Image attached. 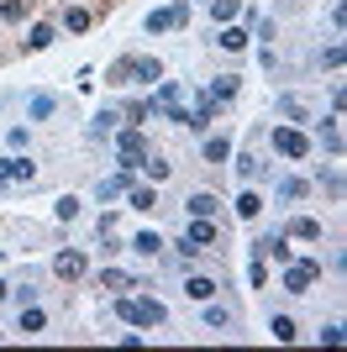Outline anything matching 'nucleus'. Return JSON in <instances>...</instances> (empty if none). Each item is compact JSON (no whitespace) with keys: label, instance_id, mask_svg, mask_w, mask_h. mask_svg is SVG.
<instances>
[{"label":"nucleus","instance_id":"28","mask_svg":"<svg viewBox=\"0 0 347 352\" xmlns=\"http://www.w3.org/2000/svg\"><path fill=\"white\" fill-rule=\"evenodd\" d=\"M321 147H326V153H342V126H337V121L321 126Z\"/></svg>","mask_w":347,"mask_h":352},{"label":"nucleus","instance_id":"25","mask_svg":"<svg viewBox=\"0 0 347 352\" xmlns=\"http://www.w3.org/2000/svg\"><path fill=\"white\" fill-rule=\"evenodd\" d=\"M269 331H274V342H295V337H300L289 316H274V321H269Z\"/></svg>","mask_w":347,"mask_h":352},{"label":"nucleus","instance_id":"9","mask_svg":"<svg viewBox=\"0 0 347 352\" xmlns=\"http://www.w3.org/2000/svg\"><path fill=\"white\" fill-rule=\"evenodd\" d=\"M253 258H279V263H289V242H284V232H269V236H258L253 242Z\"/></svg>","mask_w":347,"mask_h":352},{"label":"nucleus","instance_id":"3","mask_svg":"<svg viewBox=\"0 0 347 352\" xmlns=\"http://www.w3.org/2000/svg\"><path fill=\"white\" fill-rule=\"evenodd\" d=\"M116 158H121V168H143L147 158V137L132 126V132H116Z\"/></svg>","mask_w":347,"mask_h":352},{"label":"nucleus","instance_id":"21","mask_svg":"<svg viewBox=\"0 0 347 352\" xmlns=\"http://www.w3.org/2000/svg\"><path fill=\"white\" fill-rule=\"evenodd\" d=\"M116 121H121V116H116V111H101V116L90 121V137H95V142H105V137L116 132Z\"/></svg>","mask_w":347,"mask_h":352},{"label":"nucleus","instance_id":"13","mask_svg":"<svg viewBox=\"0 0 347 352\" xmlns=\"http://www.w3.org/2000/svg\"><path fill=\"white\" fill-rule=\"evenodd\" d=\"M284 236H300V242H321V221H316V216H295Z\"/></svg>","mask_w":347,"mask_h":352},{"label":"nucleus","instance_id":"33","mask_svg":"<svg viewBox=\"0 0 347 352\" xmlns=\"http://www.w3.org/2000/svg\"><path fill=\"white\" fill-rule=\"evenodd\" d=\"M143 168H147V179H153V184H158V179H169V163H163V158H143Z\"/></svg>","mask_w":347,"mask_h":352},{"label":"nucleus","instance_id":"37","mask_svg":"<svg viewBox=\"0 0 347 352\" xmlns=\"http://www.w3.org/2000/svg\"><path fill=\"white\" fill-rule=\"evenodd\" d=\"M127 121H132V126H137V121H147V100H132V105H127Z\"/></svg>","mask_w":347,"mask_h":352},{"label":"nucleus","instance_id":"27","mask_svg":"<svg viewBox=\"0 0 347 352\" xmlns=\"http://www.w3.org/2000/svg\"><path fill=\"white\" fill-rule=\"evenodd\" d=\"M237 11H242V0H211V16H216V21H237Z\"/></svg>","mask_w":347,"mask_h":352},{"label":"nucleus","instance_id":"8","mask_svg":"<svg viewBox=\"0 0 347 352\" xmlns=\"http://www.w3.org/2000/svg\"><path fill=\"white\" fill-rule=\"evenodd\" d=\"M32 184L37 179V168H32V158H0V184Z\"/></svg>","mask_w":347,"mask_h":352},{"label":"nucleus","instance_id":"35","mask_svg":"<svg viewBox=\"0 0 347 352\" xmlns=\"http://www.w3.org/2000/svg\"><path fill=\"white\" fill-rule=\"evenodd\" d=\"M21 11H27L21 0H0V16H6V21H21Z\"/></svg>","mask_w":347,"mask_h":352},{"label":"nucleus","instance_id":"30","mask_svg":"<svg viewBox=\"0 0 347 352\" xmlns=\"http://www.w3.org/2000/svg\"><path fill=\"white\" fill-rule=\"evenodd\" d=\"M237 174H242V179H258V174H263V163L253 158V153H237Z\"/></svg>","mask_w":347,"mask_h":352},{"label":"nucleus","instance_id":"12","mask_svg":"<svg viewBox=\"0 0 347 352\" xmlns=\"http://www.w3.org/2000/svg\"><path fill=\"white\" fill-rule=\"evenodd\" d=\"M185 210H189V216H216V210H221V200H216L211 190H195V195L185 200Z\"/></svg>","mask_w":347,"mask_h":352},{"label":"nucleus","instance_id":"39","mask_svg":"<svg viewBox=\"0 0 347 352\" xmlns=\"http://www.w3.org/2000/svg\"><path fill=\"white\" fill-rule=\"evenodd\" d=\"M63 6H69V0H63Z\"/></svg>","mask_w":347,"mask_h":352},{"label":"nucleus","instance_id":"15","mask_svg":"<svg viewBox=\"0 0 347 352\" xmlns=\"http://www.w3.org/2000/svg\"><path fill=\"white\" fill-rule=\"evenodd\" d=\"M53 111H58V95H32V100H27V116L32 121H48Z\"/></svg>","mask_w":347,"mask_h":352},{"label":"nucleus","instance_id":"18","mask_svg":"<svg viewBox=\"0 0 347 352\" xmlns=\"http://www.w3.org/2000/svg\"><path fill=\"white\" fill-rule=\"evenodd\" d=\"M132 252H143V258H158V252H163L158 232H137V236H132Z\"/></svg>","mask_w":347,"mask_h":352},{"label":"nucleus","instance_id":"4","mask_svg":"<svg viewBox=\"0 0 347 352\" xmlns=\"http://www.w3.org/2000/svg\"><path fill=\"white\" fill-rule=\"evenodd\" d=\"M321 279V263L305 258V263H284V289L289 294H311V284Z\"/></svg>","mask_w":347,"mask_h":352},{"label":"nucleus","instance_id":"19","mask_svg":"<svg viewBox=\"0 0 347 352\" xmlns=\"http://www.w3.org/2000/svg\"><path fill=\"white\" fill-rule=\"evenodd\" d=\"M231 95H237V74H216V85H211V100L227 105Z\"/></svg>","mask_w":347,"mask_h":352},{"label":"nucleus","instance_id":"6","mask_svg":"<svg viewBox=\"0 0 347 352\" xmlns=\"http://www.w3.org/2000/svg\"><path fill=\"white\" fill-rule=\"evenodd\" d=\"M274 153H284V158H305V153H311V137L295 132V126H274Z\"/></svg>","mask_w":347,"mask_h":352},{"label":"nucleus","instance_id":"5","mask_svg":"<svg viewBox=\"0 0 347 352\" xmlns=\"http://www.w3.org/2000/svg\"><path fill=\"white\" fill-rule=\"evenodd\" d=\"M211 242H216V226H211V216H189L185 236H179V252H200V248H211Z\"/></svg>","mask_w":347,"mask_h":352},{"label":"nucleus","instance_id":"11","mask_svg":"<svg viewBox=\"0 0 347 352\" xmlns=\"http://www.w3.org/2000/svg\"><path fill=\"white\" fill-rule=\"evenodd\" d=\"M132 190V168H121V174H105L101 184H95V195L101 200H116V195H127Z\"/></svg>","mask_w":347,"mask_h":352},{"label":"nucleus","instance_id":"20","mask_svg":"<svg viewBox=\"0 0 347 352\" xmlns=\"http://www.w3.org/2000/svg\"><path fill=\"white\" fill-rule=\"evenodd\" d=\"M63 27H69V32H90V11L69 0V6H63Z\"/></svg>","mask_w":347,"mask_h":352},{"label":"nucleus","instance_id":"17","mask_svg":"<svg viewBox=\"0 0 347 352\" xmlns=\"http://www.w3.org/2000/svg\"><path fill=\"white\" fill-rule=\"evenodd\" d=\"M127 200H132V210H153V206H158V190H147V184H132Z\"/></svg>","mask_w":347,"mask_h":352},{"label":"nucleus","instance_id":"26","mask_svg":"<svg viewBox=\"0 0 347 352\" xmlns=\"http://www.w3.org/2000/svg\"><path fill=\"white\" fill-rule=\"evenodd\" d=\"M21 331H27V337L43 331V310H37V305H21Z\"/></svg>","mask_w":347,"mask_h":352},{"label":"nucleus","instance_id":"14","mask_svg":"<svg viewBox=\"0 0 347 352\" xmlns=\"http://www.w3.org/2000/svg\"><path fill=\"white\" fill-rule=\"evenodd\" d=\"M279 116L284 121H311V105H305L300 95H279Z\"/></svg>","mask_w":347,"mask_h":352},{"label":"nucleus","instance_id":"1","mask_svg":"<svg viewBox=\"0 0 347 352\" xmlns=\"http://www.w3.org/2000/svg\"><path fill=\"white\" fill-rule=\"evenodd\" d=\"M105 79L111 85H143V79H163V69H158V58H116Z\"/></svg>","mask_w":347,"mask_h":352},{"label":"nucleus","instance_id":"16","mask_svg":"<svg viewBox=\"0 0 347 352\" xmlns=\"http://www.w3.org/2000/svg\"><path fill=\"white\" fill-rule=\"evenodd\" d=\"M185 294H189V300H211V294H216V279H205V274H189V279H185Z\"/></svg>","mask_w":347,"mask_h":352},{"label":"nucleus","instance_id":"32","mask_svg":"<svg viewBox=\"0 0 347 352\" xmlns=\"http://www.w3.org/2000/svg\"><path fill=\"white\" fill-rule=\"evenodd\" d=\"M279 195H284V200H300V195H305V179H279Z\"/></svg>","mask_w":347,"mask_h":352},{"label":"nucleus","instance_id":"24","mask_svg":"<svg viewBox=\"0 0 347 352\" xmlns=\"http://www.w3.org/2000/svg\"><path fill=\"white\" fill-rule=\"evenodd\" d=\"M258 210H263V200H258L253 190H247V195H237V216H242V221H258Z\"/></svg>","mask_w":347,"mask_h":352},{"label":"nucleus","instance_id":"2","mask_svg":"<svg viewBox=\"0 0 347 352\" xmlns=\"http://www.w3.org/2000/svg\"><path fill=\"white\" fill-rule=\"evenodd\" d=\"M116 316H121V321H132V326H163L169 321V310L158 305V300H116Z\"/></svg>","mask_w":347,"mask_h":352},{"label":"nucleus","instance_id":"23","mask_svg":"<svg viewBox=\"0 0 347 352\" xmlns=\"http://www.w3.org/2000/svg\"><path fill=\"white\" fill-rule=\"evenodd\" d=\"M101 289H143V284H132L121 268H105V274H101Z\"/></svg>","mask_w":347,"mask_h":352},{"label":"nucleus","instance_id":"29","mask_svg":"<svg viewBox=\"0 0 347 352\" xmlns=\"http://www.w3.org/2000/svg\"><path fill=\"white\" fill-rule=\"evenodd\" d=\"M53 37H58V32H53V27H48V21H43V27H32V37H27V47H32V53H43V47H48V43H53Z\"/></svg>","mask_w":347,"mask_h":352},{"label":"nucleus","instance_id":"22","mask_svg":"<svg viewBox=\"0 0 347 352\" xmlns=\"http://www.w3.org/2000/svg\"><path fill=\"white\" fill-rule=\"evenodd\" d=\"M216 43L227 47V53H242V47H247V32H242V27H221V37H216Z\"/></svg>","mask_w":347,"mask_h":352},{"label":"nucleus","instance_id":"34","mask_svg":"<svg viewBox=\"0 0 347 352\" xmlns=\"http://www.w3.org/2000/svg\"><path fill=\"white\" fill-rule=\"evenodd\" d=\"M79 216V200H74V195H63V200H58V221H74Z\"/></svg>","mask_w":347,"mask_h":352},{"label":"nucleus","instance_id":"31","mask_svg":"<svg viewBox=\"0 0 347 352\" xmlns=\"http://www.w3.org/2000/svg\"><path fill=\"white\" fill-rule=\"evenodd\" d=\"M205 158H211V163H227V158H231V147L221 142V137H211V142H205Z\"/></svg>","mask_w":347,"mask_h":352},{"label":"nucleus","instance_id":"38","mask_svg":"<svg viewBox=\"0 0 347 352\" xmlns=\"http://www.w3.org/2000/svg\"><path fill=\"white\" fill-rule=\"evenodd\" d=\"M6 294H11V284H6V279H0V300H6Z\"/></svg>","mask_w":347,"mask_h":352},{"label":"nucleus","instance_id":"36","mask_svg":"<svg viewBox=\"0 0 347 352\" xmlns=\"http://www.w3.org/2000/svg\"><path fill=\"white\" fill-rule=\"evenodd\" d=\"M205 326H231V316L221 305H211V310H205Z\"/></svg>","mask_w":347,"mask_h":352},{"label":"nucleus","instance_id":"10","mask_svg":"<svg viewBox=\"0 0 347 352\" xmlns=\"http://www.w3.org/2000/svg\"><path fill=\"white\" fill-rule=\"evenodd\" d=\"M85 252H58V258H53V274H58V279H85Z\"/></svg>","mask_w":347,"mask_h":352},{"label":"nucleus","instance_id":"7","mask_svg":"<svg viewBox=\"0 0 347 352\" xmlns=\"http://www.w3.org/2000/svg\"><path fill=\"white\" fill-rule=\"evenodd\" d=\"M189 21V6L179 0V6H169V11H153L147 16V32H169V27H185Z\"/></svg>","mask_w":347,"mask_h":352}]
</instances>
